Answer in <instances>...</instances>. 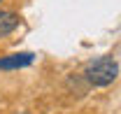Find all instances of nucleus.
Returning <instances> with one entry per match:
<instances>
[{"label": "nucleus", "mask_w": 121, "mask_h": 114, "mask_svg": "<svg viewBox=\"0 0 121 114\" xmlns=\"http://www.w3.org/2000/svg\"><path fill=\"white\" fill-rule=\"evenodd\" d=\"M16 28H19V14L7 12V9H0V37H7Z\"/></svg>", "instance_id": "nucleus-3"}, {"label": "nucleus", "mask_w": 121, "mask_h": 114, "mask_svg": "<svg viewBox=\"0 0 121 114\" xmlns=\"http://www.w3.org/2000/svg\"><path fill=\"white\" fill-rule=\"evenodd\" d=\"M84 77H86L89 86L105 88V86H109L112 82H117V77H119V63L112 56H100V58H95L93 63L86 65Z\"/></svg>", "instance_id": "nucleus-1"}, {"label": "nucleus", "mask_w": 121, "mask_h": 114, "mask_svg": "<svg viewBox=\"0 0 121 114\" xmlns=\"http://www.w3.org/2000/svg\"><path fill=\"white\" fill-rule=\"evenodd\" d=\"M35 61V54L30 51H21V54H12V56L0 58V70H21V68H28Z\"/></svg>", "instance_id": "nucleus-2"}, {"label": "nucleus", "mask_w": 121, "mask_h": 114, "mask_svg": "<svg viewBox=\"0 0 121 114\" xmlns=\"http://www.w3.org/2000/svg\"><path fill=\"white\" fill-rule=\"evenodd\" d=\"M0 2H2V0H0Z\"/></svg>", "instance_id": "nucleus-4"}]
</instances>
